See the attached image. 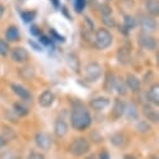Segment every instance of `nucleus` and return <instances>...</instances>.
<instances>
[{
  "label": "nucleus",
  "instance_id": "nucleus-27",
  "mask_svg": "<svg viewBox=\"0 0 159 159\" xmlns=\"http://www.w3.org/2000/svg\"><path fill=\"white\" fill-rule=\"evenodd\" d=\"M14 111L19 115V116H25V115H28V113H29V109L26 108V107H24L23 104H20V103H14Z\"/></svg>",
  "mask_w": 159,
  "mask_h": 159
},
{
  "label": "nucleus",
  "instance_id": "nucleus-11",
  "mask_svg": "<svg viewBox=\"0 0 159 159\" xmlns=\"http://www.w3.org/2000/svg\"><path fill=\"white\" fill-rule=\"evenodd\" d=\"M55 100V94L52 90H44L38 98V103L42 108H49L54 104Z\"/></svg>",
  "mask_w": 159,
  "mask_h": 159
},
{
  "label": "nucleus",
  "instance_id": "nucleus-9",
  "mask_svg": "<svg viewBox=\"0 0 159 159\" xmlns=\"http://www.w3.org/2000/svg\"><path fill=\"white\" fill-rule=\"evenodd\" d=\"M124 83H125L127 88L129 90H132L133 93H137V92L140 90V85H142L140 79L135 74H133V73H128L125 75V82Z\"/></svg>",
  "mask_w": 159,
  "mask_h": 159
},
{
  "label": "nucleus",
  "instance_id": "nucleus-22",
  "mask_svg": "<svg viewBox=\"0 0 159 159\" xmlns=\"http://www.w3.org/2000/svg\"><path fill=\"white\" fill-rule=\"evenodd\" d=\"M116 58H118V61L122 63V64H128L132 59L130 57V52L127 49V48H119L118 53H116Z\"/></svg>",
  "mask_w": 159,
  "mask_h": 159
},
{
  "label": "nucleus",
  "instance_id": "nucleus-8",
  "mask_svg": "<svg viewBox=\"0 0 159 159\" xmlns=\"http://www.w3.org/2000/svg\"><path fill=\"white\" fill-rule=\"evenodd\" d=\"M34 139H35V144L43 150H49L52 148V145H53L52 137L45 132H38L35 134Z\"/></svg>",
  "mask_w": 159,
  "mask_h": 159
},
{
  "label": "nucleus",
  "instance_id": "nucleus-6",
  "mask_svg": "<svg viewBox=\"0 0 159 159\" xmlns=\"http://www.w3.org/2000/svg\"><path fill=\"white\" fill-rule=\"evenodd\" d=\"M138 44L140 48H143L144 50H148V52H153L157 49V40L152 34L140 33L138 35Z\"/></svg>",
  "mask_w": 159,
  "mask_h": 159
},
{
  "label": "nucleus",
  "instance_id": "nucleus-7",
  "mask_svg": "<svg viewBox=\"0 0 159 159\" xmlns=\"http://www.w3.org/2000/svg\"><path fill=\"white\" fill-rule=\"evenodd\" d=\"M10 58L13 61L18 63V64H24L29 60V53L25 48L23 47H15L10 50Z\"/></svg>",
  "mask_w": 159,
  "mask_h": 159
},
{
  "label": "nucleus",
  "instance_id": "nucleus-2",
  "mask_svg": "<svg viewBox=\"0 0 159 159\" xmlns=\"http://www.w3.org/2000/svg\"><path fill=\"white\" fill-rule=\"evenodd\" d=\"M111 44H113V35L108 29L100 28L95 31V34H94V45H95V48H98L99 50H105Z\"/></svg>",
  "mask_w": 159,
  "mask_h": 159
},
{
  "label": "nucleus",
  "instance_id": "nucleus-17",
  "mask_svg": "<svg viewBox=\"0 0 159 159\" xmlns=\"http://www.w3.org/2000/svg\"><path fill=\"white\" fill-rule=\"evenodd\" d=\"M66 64H68V66L74 73H79V71H80V60H79V58H78L76 54L69 53L66 55Z\"/></svg>",
  "mask_w": 159,
  "mask_h": 159
},
{
  "label": "nucleus",
  "instance_id": "nucleus-18",
  "mask_svg": "<svg viewBox=\"0 0 159 159\" xmlns=\"http://www.w3.org/2000/svg\"><path fill=\"white\" fill-rule=\"evenodd\" d=\"M147 98L150 104H154V105L159 104V85L158 84H153L149 88V90L147 93Z\"/></svg>",
  "mask_w": 159,
  "mask_h": 159
},
{
  "label": "nucleus",
  "instance_id": "nucleus-39",
  "mask_svg": "<svg viewBox=\"0 0 159 159\" xmlns=\"http://www.w3.org/2000/svg\"><path fill=\"white\" fill-rule=\"evenodd\" d=\"M99 159H110V155H109V153L107 150H103L99 154Z\"/></svg>",
  "mask_w": 159,
  "mask_h": 159
},
{
  "label": "nucleus",
  "instance_id": "nucleus-19",
  "mask_svg": "<svg viewBox=\"0 0 159 159\" xmlns=\"http://www.w3.org/2000/svg\"><path fill=\"white\" fill-rule=\"evenodd\" d=\"M145 9L148 15L155 18L159 14V2L158 0H147L145 2Z\"/></svg>",
  "mask_w": 159,
  "mask_h": 159
},
{
  "label": "nucleus",
  "instance_id": "nucleus-24",
  "mask_svg": "<svg viewBox=\"0 0 159 159\" xmlns=\"http://www.w3.org/2000/svg\"><path fill=\"white\" fill-rule=\"evenodd\" d=\"M135 129H137V132L144 134V133L150 132V124L145 120H138L137 124H135Z\"/></svg>",
  "mask_w": 159,
  "mask_h": 159
},
{
  "label": "nucleus",
  "instance_id": "nucleus-26",
  "mask_svg": "<svg viewBox=\"0 0 159 159\" xmlns=\"http://www.w3.org/2000/svg\"><path fill=\"white\" fill-rule=\"evenodd\" d=\"M128 88H127V85H125V83L124 82H118L116 80V83H115V88H114V92H116L119 95H122V97H124V95H127V93H128V90H127Z\"/></svg>",
  "mask_w": 159,
  "mask_h": 159
},
{
  "label": "nucleus",
  "instance_id": "nucleus-16",
  "mask_svg": "<svg viewBox=\"0 0 159 159\" xmlns=\"http://www.w3.org/2000/svg\"><path fill=\"white\" fill-rule=\"evenodd\" d=\"M115 83H116V76L114 75V73L108 71L105 74V79H104V84L103 88L107 93H113L114 88H115Z\"/></svg>",
  "mask_w": 159,
  "mask_h": 159
},
{
  "label": "nucleus",
  "instance_id": "nucleus-14",
  "mask_svg": "<svg viewBox=\"0 0 159 159\" xmlns=\"http://www.w3.org/2000/svg\"><path fill=\"white\" fill-rule=\"evenodd\" d=\"M68 130H69V125L68 123L64 120V119H57L55 123H54V133L57 137L59 138H63L68 134Z\"/></svg>",
  "mask_w": 159,
  "mask_h": 159
},
{
  "label": "nucleus",
  "instance_id": "nucleus-33",
  "mask_svg": "<svg viewBox=\"0 0 159 159\" xmlns=\"http://www.w3.org/2000/svg\"><path fill=\"white\" fill-rule=\"evenodd\" d=\"M0 159H20L18 155H15L14 153H10V152H7L4 154H2Z\"/></svg>",
  "mask_w": 159,
  "mask_h": 159
},
{
  "label": "nucleus",
  "instance_id": "nucleus-13",
  "mask_svg": "<svg viewBox=\"0 0 159 159\" xmlns=\"http://www.w3.org/2000/svg\"><path fill=\"white\" fill-rule=\"evenodd\" d=\"M125 103L122 100V99H115L114 100V104H113V109H111V116L114 119H119L122 118L125 113Z\"/></svg>",
  "mask_w": 159,
  "mask_h": 159
},
{
  "label": "nucleus",
  "instance_id": "nucleus-31",
  "mask_svg": "<svg viewBox=\"0 0 159 159\" xmlns=\"http://www.w3.org/2000/svg\"><path fill=\"white\" fill-rule=\"evenodd\" d=\"M75 11L76 13H82L85 8V0H75V4H74Z\"/></svg>",
  "mask_w": 159,
  "mask_h": 159
},
{
  "label": "nucleus",
  "instance_id": "nucleus-3",
  "mask_svg": "<svg viewBox=\"0 0 159 159\" xmlns=\"http://www.w3.org/2000/svg\"><path fill=\"white\" fill-rule=\"evenodd\" d=\"M90 150V142L84 137H78L69 144V152L74 157H83Z\"/></svg>",
  "mask_w": 159,
  "mask_h": 159
},
{
  "label": "nucleus",
  "instance_id": "nucleus-35",
  "mask_svg": "<svg viewBox=\"0 0 159 159\" xmlns=\"http://www.w3.org/2000/svg\"><path fill=\"white\" fill-rule=\"evenodd\" d=\"M50 33H52V35H53V36L57 39V40H59V42H63V43L65 42V38H64L63 35H59V34H58V33H57L54 29H52V30H50Z\"/></svg>",
  "mask_w": 159,
  "mask_h": 159
},
{
  "label": "nucleus",
  "instance_id": "nucleus-12",
  "mask_svg": "<svg viewBox=\"0 0 159 159\" xmlns=\"http://www.w3.org/2000/svg\"><path fill=\"white\" fill-rule=\"evenodd\" d=\"M143 115L145 116V119L150 123H158L159 120V114H158V110L152 105V104H144L143 105Z\"/></svg>",
  "mask_w": 159,
  "mask_h": 159
},
{
  "label": "nucleus",
  "instance_id": "nucleus-23",
  "mask_svg": "<svg viewBox=\"0 0 159 159\" xmlns=\"http://www.w3.org/2000/svg\"><path fill=\"white\" fill-rule=\"evenodd\" d=\"M127 116L130 119V120H135V119H138V109L135 108L134 104H128L125 105V113Z\"/></svg>",
  "mask_w": 159,
  "mask_h": 159
},
{
  "label": "nucleus",
  "instance_id": "nucleus-15",
  "mask_svg": "<svg viewBox=\"0 0 159 159\" xmlns=\"http://www.w3.org/2000/svg\"><path fill=\"white\" fill-rule=\"evenodd\" d=\"M10 88H11V90H13L20 99H23V100H30V99H31V93H30L26 88H24L23 85L11 83V84H10Z\"/></svg>",
  "mask_w": 159,
  "mask_h": 159
},
{
  "label": "nucleus",
  "instance_id": "nucleus-28",
  "mask_svg": "<svg viewBox=\"0 0 159 159\" xmlns=\"http://www.w3.org/2000/svg\"><path fill=\"white\" fill-rule=\"evenodd\" d=\"M9 53H10V47H9L8 42L4 40V39H0V55L7 57Z\"/></svg>",
  "mask_w": 159,
  "mask_h": 159
},
{
  "label": "nucleus",
  "instance_id": "nucleus-41",
  "mask_svg": "<svg viewBox=\"0 0 159 159\" xmlns=\"http://www.w3.org/2000/svg\"><path fill=\"white\" fill-rule=\"evenodd\" d=\"M50 3H53L54 8H57V9L60 7V2H59V0H50Z\"/></svg>",
  "mask_w": 159,
  "mask_h": 159
},
{
  "label": "nucleus",
  "instance_id": "nucleus-30",
  "mask_svg": "<svg viewBox=\"0 0 159 159\" xmlns=\"http://www.w3.org/2000/svg\"><path fill=\"white\" fill-rule=\"evenodd\" d=\"M102 20H103V23H104L107 26H110V28H113V26H115V25H116V23H115V19H114L111 15H103Z\"/></svg>",
  "mask_w": 159,
  "mask_h": 159
},
{
  "label": "nucleus",
  "instance_id": "nucleus-10",
  "mask_svg": "<svg viewBox=\"0 0 159 159\" xmlns=\"http://www.w3.org/2000/svg\"><path fill=\"white\" fill-rule=\"evenodd\" d=\"M89 105L95 111H103V110H105L110 105V99L105 98V97H97V98L90 100Z\"/></svg>",
  "mask_w": 159,
  "mask_h": 159
},
{
  "label": "nucleus",
  "instance_id": "nucleus-25",
  "mask_svg": "<svg viewBox=\"0 0 159 159\" xmlns=\"http://www.w3.org/2000/svg\"><path fill=\"white\" fill-rule=\"evenodd\" d=\"M135 26H137V19H134L130 15H125L124 16V29H127L128 31H130Z\"/></svg>",
  "mask_w": 159,
  "mask_h": 159
},
{
  "label": "nucleus",
  "instance_id": "nucleus-20",
  "mask_svg": "<svg viewBox=\"0 0 159 159\" xmlns=\"http://www.w3.org/2000/svg\"><path fill=\"white\" fill-rule=\"evenodd\" d=\"M110 143H111L114 147H118V148L124 147V145H125V143H127L125 134H124V133H122V132L114 133V134L110 137Z\"/></svg>",
  "mask_w": 159,
  "mask_h": 159
},
{
  "label": "nucleus",
  "instance_id": "nucleus-21",
  "mask_svg": "<svg viewBox=\"0 0 159 159\" xmlns=\"http://www.w3.org/2000/svg\"><path fill=\"white\" fill-rule=\"evenodd\" d=\"M5 38L8 42H18L19 38H20V33H19V29L18 26L15 25H10L5 33Z\"/></svg>",
  "mask_w": 159,
  "mask_h": 159
},
{
  "label": "nucleus",
  "instance_id": "nucleus-45",
  "mask_svg": "<svg viewBox=\"0 0 159 159\" xmlns=\"http://www.w3.org/2000/svg\"><path fill=\"white\" fill-rule=\"evenodd\" d=\"M150 159H158V158H157V157H153V158H150Z\"/></svg>",
  "mask_w": 159,
  "mask_h": 159
},
{
  "label": "nucleus",
  "instance_id": "nucleus-44",
  "mask_svg": "<svg viewBox=\"0 0 159 159\" xmlns=\"http://www.w3.org/2000/svg\"><path fill=\"white\" fill-rule=\"evenodd\" d=\"M85 159H98V158H97V155H95V154H90V155H88Z\"/></svg>",
  "mask_w": 159,
  "mask_h": 159
},
{
  "label": "nucleus",
  "instance_id": "nucleus-38",
  "mask_svg": "<svg viewBox=\"0 0 159 159\" xmlns=\"http://www.w3.org/2000/svg\"><path fill=\"white\" fill-rule=\"evenodd\" d=\"M30 33H31L33 35H40V30H39V28H38L36 25H31Z\"/></svg>",
  "mask_w": 159,
  "mask_h": 159
},
{
  "label": "nucleus",
  "instance_id": "nucleus-42",
  "mask_svg": "<svg viewBox=\"0 0 159 159\" xmlns=\"http://www.w3.org/2000/svg\"><path fill=\"white\" fill-rule=\"evenodd\" d=\"M4 13H5V8H4V5H3V4H0V19L3 18Z\"/></svg>",
  "mask_w": 159,
  "mask_h": 159
},
{
  "label": "nucleus",
  "instance_id": "nucleus-32",
  "mask_svg": "<svg viewBox=\"0 0 159 159\" xmlns=\"http://www.w3.org/2000/svg\"><path fill=\"white\" fill-rule=\"evenodd\" d=\"M28 159H47V158L40 152H30L28 155Z\"/></svg>",
  "mask_w": 159,
  "mask_h": 159
},
{
  "label": "nucleus",
  "instance_id": "nucleus-1",
  "mask_svg": "<svg viewBox=\"0 0 159 159\" xmlns=\"http://www.w3.org/2000/svg\"><path fill=\"white\" fill-rule=\"evenodd\" d=\"M70 124L73 129L78 132L87 130L92 124V115L87 108L83 105H76L73 108L70 114Z\"/></svg>",
  "mask_w": 159,
  "mask_h": 159
},
{
  "label": "nucleus",
  "instance_id": "nucleus-34",
  "mask_svg": "<svg viewBox=\"0 0 159 159\" xmlns=\"http://www.w3.org/2000/svg\"><path fill=\"white\" fill-rule=\"evenodd\" d=\"M40 43L44 44V45H50L53 43V39H50V38H48L45 35H42L40 36Z\"/></svg>",
  "mask_w": 159,
  "mask_h": 159
},
{
  "label": "nucleus",
  "instance_id": "nucleus-40",
  "mask_svg": "<svg viewBox=\"0 0 159 159\" xmlns=\"http://www.w3.org/2000/svg\"><path fill=\"white\" fill-rule=\"evenodd\" d=\"M7 145V138L4 135H0V150Z\"/></svg>",
  "mask_w": 159,
  "mask_h": 159
},
{
  "label": "nucleus",
  "instance_id": "nucleus-36",
  "mask_svg": "<svg viewBox=\"0 0 159 159\" xmlns=\"http://www.w3.org/2000/svg\"><path fill=\"white\" fill-rule=\"evenodd\" d=\"M90 137H92V139H93L95 143H99V142H102V140H103V137H102V135H98V133H97V132H94Z\"/></svg>",
  "mask_w": 159,
  "mask_h": 159
},
{
  "label": "nucleus",
  "instance_id": "nucleus-43",
  "mask_svg": "<svg viewBox=\"0 0 159 159\" xmlns=\"http://www.w3.org/2000/svg\"><path fill=\"white\" fill-rule=\"evenodd\" d=\"M123 159H138V158H137V157H134V155H132V154H125Z\"/></svg>",
  "mask_w": 159,
  "mask_h": 159
},
{
  "label": "nucleus",
  "instance_id": "nucleus-4",
  "mask_svg": "<svg viewBox=\"0 0 159 159\" xmlns=\"http://www.w3.org/2000/svg\"><path fill=\"white\" fill-rule=\"evenodd\" d=\"M103 74V66L98 61H90L84 68V78L89 83H97L102 78Z\"/></svg>",
  "mask_w": 159,
  "mask_h": 159
},
{
  "label": "nucleus",
  "instance_id": "nucleus-29",
  "mask_svg": "<svg viewBox=\"0 0 159 159\" xmlns=\"http://www.w3.org/2000/svg\"><path fill=\"white\" fill-rule=\"evenodd\" d=\"M20 16H21V19H23L25 23H31V21L35 19L36 13H35V11H21V13H20Z\"/></svg>",
  "mask_w": 159,
  "mask_h": 159
},
{
  "label": "nucleus",
  "instance_id": "nucleus-5",
  "mask_svg": "<svg viewBox=\"0 0 159 159\" xmlns=\"http://www.w3.org/2000/svg\"><path fill=\"white\" fill-rule=\"evenodd\" d=\"M138 24L142 29V33H147V34H152L153 31L157 30V21L153 16L150 15H145V14H142L139 15V19H138Z\"/></svg>",
  "mask_w": 159,
  "mask_h": 159
},
{
  "label": "nucleus",
  "instance_id": "nucleus-37",
  "mask_svg": "<svg viewBox=\"0 0 159 159\" xmlns=\"http://www.w3.org/2000/svg\"><path fill=\"white\" fill-rule=\"evenodd\" d=\"M29 44H30V47H33L36 52H42L43 49H42V45H39V44H36L35 42H33V40H29Z\"/></svg>",
  "mask_w": 159,
  "mask_h": 159
}]
</instances>
